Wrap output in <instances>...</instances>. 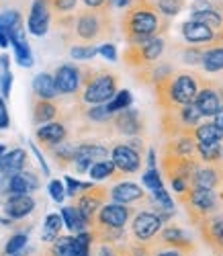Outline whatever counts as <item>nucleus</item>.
Instances as JSON below:
<instances>
[{"label": "nucleus", "mask_w": 223, "mask_h": 256, "mask_svg": "<svg viewBox=\"0 0 223 256\" xmlns=\"http://www.w3.org/2000/svg\"><path fill=\"white\" fill-rule=\"evenodd\" d=\"M170 27V20L162 16L150 0H133L121 16V33L127 46L144 44L148 39L162 37Z\"/></svg>", "instance_id": "obj_1"}, {"label": "nucleus", "mask_w": 223, "mask_h": 256, "mask_svg": "<svg viewBox=\"0 0 223 256\" xmlns=\"http://www.w3.org/2000/svg\"><path fill=\"white\" fill-rule=\"evenodd\" d=\"M62 25H68L72 29V37L82 41L78 46H94L98 41H106L113 37V16L108 8H86L76 16L64 14L60 18Z\"/></svg>", "instance_id": "obj_2"}, {"label": "nucleus", "mask_w": 223, "mask_h": 256, "mask_svg": "<svg viewBox=\"0 0 223 256\" xmlns=\"http://www.w3.org/2000/svg\"><path fill=\"white\" fill-rule=\"evenodd\" d=\"M152 88L160 111H172L176 106H182L194 100L198 92V74L190 70H178L160 80L158 84H154Z\"/></svg>", "instance_id": "obj_3"}, {"label": "nucleus", "mask_w": 223, "mask_h": 256, "mask_svg": "<svg viewBox=\"0 0 223 256\" xmlns=\"http://www.w3.org/2000/svg\"><path fill=\"white\" fill-rule=\"evenodd\" d=\"M119 78L113 72L82 68V86H80V100L84 104H106L117 92Z\"/></svg>", "instance_id": "obj_4"}, {"label": "nucleus", "mask_w": 223, "mask_h": 256, "mask_svg": "<svg viewBox=\"0 0 223 256\" xmlns=\"http://www.w3.org/2000/svg\"><path fill=\"white\" fill-rule=\"evenodd\" d=\"M178 201L184 205L188 222L196 228L205 218L213 216V213H217L221 209L223 197L217 190H211V188H192L190 186L186 193L178 195Z\"/></svg>", "instance_id": "obj_5"}, {"label": "nucleus", "mask_w": 223, "mask_h": 256, "mask_svg": "<svg viewBox=\"0 0 223 256\" xmlns=\"http://www.w3.org/2000/svg\"><path fill=\"white\" fill-rule=\"evenodd\" d=\"M162 170L172 186V190L178 195L186 193L190 188V178L194 174V170L200 166L198 158H182V156H176L174 152H170L168 148L162 150V158H160Z\"/></svg>", "instance_id": "obj_6"}, {"label": "nucleus", "mask_w": 223, "mask_h": 256, "mask_svg": "<svg viewBox=\"0 0 223 256\" xmlns=\"http://www.w3.org/2000/svg\"><path fill=\"white\" fill-rule=\"evenodd\" d=\"M164 50H166L164 37H154V39L144 41V44L127 46L125 52H123V62L127 64L129 68L144 70V68L154 66V64H158L162 54H164Z\"/></svg>", "instance_id": "obj_7"}, {"label": "nucleus", "mask_w": 223, "mask_h": 256, "mask_svg": "<svg viewBox=\"0 0 223 256\" xmlns=\"http://www.w3.org/2000/svg\"><path fill=\"white\" fill-rule=\"evenodd\" d=\"M133 207L121 205V203H104L98 213L94 216L90 228H102V230H123L129 220L133 218Z\"/></svg>", "instance_id": "obj_8"}, {"label": "nucleus", "mask_w": 223, "mask_h": 256, "mask_svg": "<svg viewBox=\"0 0 223 256\" xmlns=\"http://www.w3.org/2000/svg\"><path fill=\"white\" fill-rule=\"evenodd\" d=\"M192 104L198 109L203 119H213L223 106L221 96L217 92V80H209L198 74V92H196Z\"/></svg>", "instance_id": "obj_9"}, {"label": "nucleus", "mask_w": 223, "mask_h": 256, "mask_svg": "<svg viewBox=\"0 0 223 256\" xmlns=\"http://www.w3.org/2000/svg\"><path fill=\"white\" fill-rule=\"evenodd\" d=\"M164 228V222L154 211H136L131 220V236L136 242H152Z\"/></svg>", "instance_id": "obj_10"}, {"label": "nucleus", "mask_w": 223, "mask_h": 256, "mask_svg": "<svg viewBox=\"0 0 223 256\" xmlns=\"http://www.w3.org/2000/svg\"><path fill=\"white\" fill-rule=\"evenodd\" d=\"M196 228H198V234L203 238L205 246L215 256H223V213L221 211L213 213V216L205 218Z\"/></svg>", "instance_id": "obj_11"}, {"label": "nucleus", "mask_w": 223, "mask_h": 256, "mask_svg": "<svg viewBox=\"0 0 223 256\" xmlns=\"http://www.w3.org/2000/svg\"><path fill=\"white\" fill-rule=\"evenodd\" d=\"M39 176L31 170H20L16 174L4 176L0 180V193L2 195H31L39 188Z\"/></svg>", "instance_id": "obj_12"}, {"label": "nucleus", "mask_w": 223, "mask_h": 256, "mask_svg": "<svg viewBox=\"0 0 223 256\" xmlns=\"http://www.w3.org/2000/svg\"><path fill=\"white\" fill-rule=\"evenodd\" d=\"M108 148L102 146V144H94V142H82V144H76V150H74V162L72 166L76 168V172L84 174L88 172L94 162H100V160H106L108 158Z\"/></svg>", "instance_id": "obj_13"}, {"label": "nucleus", "mask_w": 223, "mask_h": 256, "mask_svg": "<svg viewBox=\"0 0 223 256\" xmlns=\"http://www.w3.org/2000/svg\"><path fill=\"white\" fill-rule=\"evenodd\" d=\"M110 162L115 164V170L119 174H136L140 172V168L144 164V154H140L138 150H133L127 144H117L110 150Z\"/></svg>", "instance_id": "obj_14"}, {"label": "nucleus", "mask_w": 223, "mask_h": 256, "mask_svg": "<svg viewBox=\"0 0 223 256\" xmlns=\"http://www.w3.org/2000/svg\"><path fill=\"white\" fill-rule=\"evenodd\" d=\"M108 199V188L106 186H90L88 190H84L82 195L76 197V203L74 207L80 211V216L88 222V224H92L94 216L98 213V209L104 205V201Z\"/></svg>", "instance_id": "obj_15"}, {"label": "nucleus", "mask_w": 223, "mask_h": 256, "mask_svg": "<svg viewBox=\"0 0 223 256\" xmlns=\"http://www.w3.org/2000/svg\"><path fill=\"white\" fill-rule=\"evenodd\" d=\"M54 82H56L58 94H64V96L76 94L80 92V86H82V68L76 66V64H62L54 72Z\"/></svg>", "instance_id": "obj_16"}, {"label": "nucleus", "mask_w": 223, "mask_h": 256, "mask_svg": "<svg viewBox=\"0 0 223 256\" xmlns=\"http://www.w3.org/2000/svg\"><path fill=\"white\" fill-rule=\"evenodd\" d=\"M50 23H52V0H33L27 18L29 33L35 37L46 35L50 31Z\"/></svg>", "instance_id": "obj_17"}, {"label": "nucleus", "mask_w": 223, "mask_h": 256, "mask_svg": "<svg viewBox=\"0 0 223 256\" xmlns=\"http://www.w3.org/2000/svg\"><path fill=\"white\" fill-rule=\"evenodd\" d=\"M180 33L184 37V41L188 46H196V48H211L215 41V29H211L205 23H198V20H184L180 25Z\"/></svg>", "instance_id": "obj_18"}, {"label": "nucleus", "mask_w": 223, "mask_h": 256, "mask_svg": "<svg viewBox=\"0 0 223 256\" xmlns=\"http://www.w3.org/2000/svg\"><path fill=\"white\" fill-rule=\"evenodd\" d=\"M158 242L164 248H174V250H180L184 254H194V242L188 236V232L178 228V226H166L160 230L158 234Z\"/></svg>", "instance_id": "obj_19"}, {"label": "nucleus", "mask_w": 223, "mask_h": 256, "mask_svg": "<svg viewBox=\"0 0 223 256\" xmlns=\"http://www.w3.org/2000/svg\"><path fill=\"white\" fill-rule=\"evenodd\" d=\"M192 188H211L217 190L223 186V162L219 164H200L190 178Z\"/></svg>", "instance_id": "obj_20"}, {"label": "nucleus", "mask_w": 223, "mask_h": 256, "mask_svg": "<svg viewBox=\"0 0 223 256\" xmlns=\"http://www.w3.org/2000/svg\"><path fill=\"white\" fill-rule=\"evenodd\" d=\"M113 125H115L117 134L129 136V138H138L144 132V119H142L140 111L131 109V106L113 115Z\"/></svg>", "instance_id": "obj_21"}, {"label": "nucleus", "mask_w": 223, "mask_h": 256, "mask_svg": "<svg viewBox=\"0 0 223 256\" xmlns=\"http://www.w3.org/2000/svg\"><path fill=\"white\" fill-rule=\"evenodd\" d=\"M39 144L43 148H48V150H52V148L60 146L62 142L68 140V127H66L64 121H50L46 125H39L37 127V132H35Z\"/></svg>", "instance_id": "obj_22"}, {"label": "nucleus", "mask_w": 223, "mask_h": 256, "mask_svg": "<svg viewBox=\"0 0 223 256\" xmlns=\"http://www.w3.org/2000/svg\"><path fill=\"white\" fill-rule=\"evenodd\" d=\"M108 197L113 199V203L121 205H131V203H140L146 199V190L131 180H121L108 188Z\"/></svg>", "instance_id": "obj_23"}, {"label": "nucleus", "mask_w": 223, "mask_h": 256, "mask_svg": "<svg viewBox=\"0 0 223 256\" xmlns=\"http://www.w3.org/2000/svg\"><path fill=\"white\" fill-rule=\"evenodd\" d=\"M2 211L10 222L25 220L35 211V199L31 195H6Z\"/></svg>", "instance_id": "obj_24"}, {"label": "nucleus", "mask_w": 223, "mask_h": 256, "mask_svg": "<svg viewBox=\"0 0 223 256\" xmlns=\"http://www.w3.org/2000/svg\"><path fill=\"white\" fill-rule=\"evenodd\" d=\"M27 162H29V156L23 148H14L10 152H4L0 156V174H4V176L16 174L27 168Z\"/></svg>", "instance_id": "obj_25"}, {"label": "nucleus", "mask_w": 223, "mask_h": 256, "mask_svg": "<svg viewBox=\"0 0 223 256\" xmlns=\"http://www.w3.org/2000/svg\"><path fill=\"white\" fill-rule=\"evenodd\" d=\"M8 44L14 48V58H16V64L23 68H31L33 66V52L25 39V33L23 29H16V31H10L8 33Z\"/></svg>", "instance_id": "obj_26"}, {"label": "nucleus", "mask_w": 223, "mask_h": 256, "mask_svg": "<svg viewBox=\"0 0 223 256\" xmlns=\"http://www.w3.org/2000/svg\"><path fill=\"white\" fill-rule=\"evenodd\" d=\"M164 148H168L170 152H174L176 156H182V158H198L196 156V142L190 136V132L182 134V136H176L172 140H166Z\"/></svg>", "instance_id": "obj_27"}, {"label": "nucleus", "mask_w": 223, "mask_h": 256, "mask_svg": "<svg viewBox=\"0 0 223 256\" xmlns=\"http://www.w3.org/2000/svg\"><path fill=\"white\" fill-rule=\"evenodd\" d=\"M33 94L41 100H56L58 88H56V82H54V74L50 72H41L33 78Z\"/></svg>", "instance_id": "obj_28"}, {"label": "nucleus", "mask_w": 223, "mask_h": 256, "mask_svg": "<svg viewBox=\"0 0 223 256\" xmlns=\"http://www.w3.org/2000/svg\"><path fill=\"white\" fill-rule=\"evenodd\" d=\"M190 136L196 144H223V132L213 121H200L196 127H192Z\"/></svg>", "instance_id": "obj_29"}, {"label": "nucleus", "mask_w": 223, "mask_h": 256, "mask_svg": "<svg viewBox=\"0 0 223 256\" xmlns=\"http://www.w3.org/2000/svg\"><path fill=\"white\" fill-rule=\"evenodd\" d=\"M60 115V106L56 104V100H33V123L35 125H46L50 121H56V117Z\"/></svg>", "instance_id": "obj_30"}, {"label": "nucleus", "mask_w": 223, "mask_h": 256, "mask_svg": "<svg viewBox=\"0 0 223 256\" xmlns=\"http://www.w3.org/2000/svg\"><path fill=\"white\" fill-rule=\"evenodd\" d=\"M200 66L207 74H223V46H211L205 50Z\"/></svg>", "instance_id": "obj_31"}, {"label": "nucleus", "mask_w": 223, "mask_h": 256, "mask_svg": "<svg viewBox=\"0 0 223 256\" xmlns=\"http://www.w3.org/2000/svg\"><path fill=\"white\" fill-rule=\"evenodd\" d=\"M62 222L64 226L68 228L72 234H80V232H86L88 228H90V224H88L82 216H80V211L74 207V205H68V207H62Z\"/></svg>", "instance_id": "obj_32"}, {"label": "nucleus", "mask_w": 223, "mask_h": 256, "mask_svg": "<svg viewBox=\"0 0 223 256\" xmlns=\"http://www.w3.org/2000/svg\"><path fill=\"white\" fill-rule=\"evenodd\" d=\"M174 115H176V119L180 121V125L184 127L186 132H192V127H196L200 121H203V117H200L198 109H196L192 102L182 104V106H176V109H174Z\"/></svg>", "instance_id": "obj_33"}, {"label": "nucleus", "mask_w": 223, "mask_h": 256, "mask_svg": "<svg viewBox=\"0 0 223 256\" xmlns=\"http://www.w3.org/2000/svg\"><path fill=\"white\" fill-rule=\"evenodd\" d=\"M64 228V222H62V216L60 213H50V216L46 218V222H43V232H41V240L52 244L58 236L60 232Z\"/></svg>", "instance_id": "obj_34"}, {"label": "nucleus", "mask_w": 223, "mask_h": 256, "mask_svg": "<svg viewBox=\"0 0 223 256\" xmlns=\"http://www.w3.org/2000/svg\"><path fill=\"white\" fill-rule=\"evenodd\" d=\"M74 150H76V144H72V142H62L60 146L52 148V154H54L56 164L60 168L72 166V162H74Z\"/></svg>", "instance_id": "obj_35"}, {"label": "nucleus", "mask_w": 223, "mask_h": 256, "mask_svg": "<svg viewBox=\"0 0 223 256\" xmlns=\"http://www.w3.org/2000/svg\"><path fill=\"white\" fill-rule=\"evenodd\" d=\"M196 156L200 164H219L221 144H196Z\"/></svg>", "instance_id": "obj_36"}, {"label": "nucleus", "mask_w": 223, "mask_h": 256, "mask_svg": "<svg viewBox=\"0 0 223 256\" xmlns=\"http://www.w3.org/2000/svg\"><path fill=\"white\" fill-rule=\"evenodd\" d=\"M88 174H90L92 180H106V178H113V176H121V174H117L115 164L108 158L100 160V162H94L90 168H88Z\"/></svg>", "instance_id": "obj_37"}, {"label": "nucleus", "mask_w": 223, "mask_h": 256, "mask_svg": "<svg viewBox=\"0 0 223 256\" xmlns=\"http://www.w3.org/2000/svg\"><path fill=\"white\" fill-rule=\"evenodd\" d=\"M150 2L156 6V10H158L162 16L172 18V16L182 12L186 0H150Z\"/></svg>", "instance_id": "obj_38"}, {"label": "nucleus", "mask_w": 223, "mask_h": 256, "mask_svg": "<svg viewBox=\"0 0 223 256\" xmlns=\"http://www.w3.org/2000/svg\"><path fill=\"white\" fill-rule=\"evenodd\" d=\"M131 102H133V96H131V92H129V90H117V92H115V96L110 98L104 106H106V111H108L110 115H115V113H119V111L129 109Z\"/></svg>", "instance_id": "obj_39"}, {"label": "nucleus", "mask_w": 223, "mask_h": 256, "mask_svg": "<svg viewBox=\"0 0 223 256\" xmlns=\"http://www.w3.org/2000/svg\"><path fill=\"white\" fill-rule=\"evenodd\" d=\"M92 242H94V238H92L90 230H86V232L76 234V236H74V246H72L74 256H90Z\"/></svg>", "instance_id": "obj_40"}, {"label": "nucleus", "mask_w": 223, "mask_h": 256, "mask_svg": "<svg viewBox=\"0 0 223 256\" xmlns=\"http://www.w3.org/2000/svg\"><path fill=\"white\" fill-rule=\"evenodd\" d=\"M0 29H4L6 33L23 29V16H20L18 10H2L0 12Z\"/></svg>", "instance_id": "obj_41"}, {"label": "nucleus", "mask_w": 223, "mask_h": 256, "mask_svg": "<svg viewBox=\"0 0 223 256\" xmlns=\"http://www.w3.org/2000/svg\"><path fill=\"white\" fill-rule=\"evenodd\" d=\"M29 244V236L25 232H16L8 238V242L4 244V254L6 256H12V254H18L20 250H25Z\"/></svg>", "instance_id": "obj_42"}, {"label": "nucleus", "mask_w": 223, "mask_h": 256, "mask_svg": "<svg viewBox=\"0 0 223 256\" xmlns=\"http://www.w3.org/2000/svg\"><path fill=\"white\" fill-rule=\"evenodd\" d=\"M92 186V182H84V180H78L74 176H66L64 178V188H66V195L76 199L78 195H82L84 190H88Z\"/></svg>", "instance_id": "obj_43"}, {"label": "nucleus", "mask_w": 223, "mask_h": 256, "mask_svg": "<svg viewBox=\"0 0 223 256\" xmlns=\"http://www.w3.org/2000/svg\"><path fill=\"white\" fill-rule=\"evenodd\" d=\"M205 48H196V46H184L180 50V60L186 66H200V60H203Z\"/></svg>", "instance_id": "obj_44"}, {"label": "nucleus", "mask_w": 223, "mask_h": 256, "mask_svg": "<svg viewBox=\"0 0 223 256\" xmlns=\"http://www.w3.org/2000/svg\"><path fill=\"white\" fill-rule=\"evenodd\" d=\"M96 54H98V48H96V46H74V48L70 50L72 60H78V62L92 60Z\"/></svg>", "instance_id": "obj_45"}, {"label": "nucleus", "mask_w": 223, "mask_h": 256, "mask_svg": "<svg viewBox=\"0 0 223 256\" xmlns=\"http://www.w3.org/2000/svg\"><path fill=\"white\" fill-rule=\"evenodd\" d=\"M86 117L90 119V121H94V123H104V121H108L113 115L106 111L104 104H92L90 109H86Z\"/></svg>", "instance_id": "obj_46"}, {"label": "nucleus", "mask_w": 223, "mask_h": 256, "mask_svg": "<svg viewBox=\"0 0 223 256\" xmlns=\"http://www.w3.org/2000/svg\"><path fill=\"white\" fill-rule=\"evenodd\" d=\"M48 190H50V197H52L56 203H64V199H66V188H64V182H62V180H58V178L50 180Z\"/></svg>", "instance_id": "obj_47"}, {"label": "nucleus", "mask_w": 223, "mask_h": 256, "mask_svg": "<svg viewBox=\"0 0 223 256\" xmlns=\"http://www.w3.org/2000/svg\"><path fill=\"white\" fill-rule=\"evenodd\" d=\"M78 0H52V10H56L58 14H70L76 8Z\"/></svg>", "instance_id": "obj_48"}, {"label": "nucleus", "mask_w": 223, "mask_h": 256, "mask_svg": "<svg viewBox=\"0 0 223 256\" xmlns=\"http://www.w3.org/2000/svg\"><path fill=\"white\" fill-rule=\"evenodd\" d=\"M10 88H12V74L10 70H4L2 76H0V92H2L4 100L10 96Z\"/></svg>", "instance_id": "obj_49"}, {"label": "nucleus", "mask_w": 223, "mask_h": 256, "mask_svg": "<svg viewBox=\"0 0 223 256\" xmlns=\"http://www.w3.org/2000/svg\"><path fill=\"white\" fill-rule=\"evenodd\" d=\"M98 54H100L104 60H108V62H117V48H115L113 44H102V46L98 48Z\"/></svg>", "instance_id": "obj_50"}, {"label": "nucleus", "mask_w": 223, "mask_h": 256, "mask_svg": "<svg viewBox=\"0 0 223 256\" xmlns=\"http://www.w3.org/2000/svg\"><path fill=\"white\" fill-rule=\"evenodd\" d=\"M10 125V117H8V109H6V100L0 96V130H6Z\"/></svg>", "instance_id": "obj_51"}, {"label": "nucleus", "mask_w": 223, "mask_h": 256, "mask_svg": "<svg viewBox=\"0 0 223 256\" xmlns=\"http://www.w3.org/2000/svg\"><path fill=\"white\" fill-rule=\"evenodd\" d=\"M31 150L35 152V156H37V160H39V164H41V170H43V174H50V166H48L46 158H43V154L39 152V148H37L35 144H31Z\"/></svg>", "instance_id": "obj_52"}, {"label": "nucleus", "mask_w": 223, "mask_h": 256, "mask_svg": "<svg viewBox=\"0 0 223 256\" xmlns=\"http://www.w3.org/2000/svg\"><path fill=\"white\" fill-rule=\"evenodd\" d=\"M96 256H117L115 244H100L98 246V254Z\"/></svg>", "instance_id": "obj_53"}, {"label": "nucleus", "mask_w": 223, "mask_h": 256, "mask_svg": "<svg viewBox=\"0 0 223 256\" xmlns=\"http://www.w3.org/2000/svg\"><path fill=\"white\" fill-rule=\"evenodd\" d=\"M154 256H188V254H184L180 250H174V248H162V250H156Z\"/></svg>", "instance_id": "obj_54"}, {"label": "nucleus", "mask_w": 223, "mask_h": 256, "mask_svg": "<svg viewBox=\"0 0 223 256\" xmlns=\"http://www.w3.org/2000/svg\"><path fill=\"white\" fill-rule=\"evenodd\" d=\"M86 8H102L108 6V0H82Z\"/></svg>", "instance_id": "obj_55"}, {"label": "nucleus", "mask_w": 223, "mask_h": 256, "mask_svg": "<svg viewBox=\"0 0 223 256\" xmlns=\"http://www.w3.org/2000/svg\"><path fill=\"white\" fill-rule=\"evenodd\" d=\"M127 146L133 148V150H138L140 154H144V140H142V138H131V140L127 142Z\"/></svg>", "instance_id": "obj_56"}, {"label": "nucleus", "mask_w": 223, "mask_h": 256, "mask_svg": "<svg viewBox=\"0 0 223 256\" xmlns=\"http://www.w3.org/2000/svg\"><path fill=\"white\" fill-rule=\"evenodd\" d=\"M133 0H108V4H113L115 8H127Z\"/></svg>", "instance_id": "obj_57"}, {"label": "nucleus", "mask_w": 223, "mask_h": 256, "mask_svg": "<svg viewBox=\"0 0 223 256\" xmlns=\"http://www.w3.org/2000/svg\"><path fill=\"white\" fill-rule=\"evenodd\" d=\"M213 123H215V125L219 127V130L223 132V106H221V109H219V113H217V115L213 117Z\"/></svg>", "instance_id": "obj_58"}, {"label": "nucleus", "mask_w": 223, "mask_h": 256, "mask_svg": "<svg viewBox=\"0 0 223 256\" xmlns=\"http://www.w3.org/2000/svg\"><path fill=\"white\" fill-rule=\"evenodd\" d=\"M148 168H156V150L154 148H150V152H148Z\"/></svg>", "instance_id": "obj_59"}, {"label": "nucleus", "mask_w": 223, "mask_h": 256, "mask_svg": "<svg viewBox=\"0 0 223 256\" xmlns=\"http://www.w3.org/2000/svg\"><path fill=\"white\" fill-rule=\"evenodd\" d=\"M8 33L4 29H0V48H8Z\"/></svg>", "instance_id": "obj_60"}, {"label": "nucleus", "mask_w": 223, "mask_h": 256, "mask_svg": "<svg viewBox=\"0 0 223 256\" xmlns=\"http://www.w3.org/2000/svg\"><path fill=\"white\" fill-rule=\"evenodd\" d=\"M0 66H2V72L8 70V66H10V58H8V56H2V58H0Z\"/></svg>", "instance_id": "obj_61"}, {"label": "nucleus", "mask_w": 223, "mask_h": 256, "mask_svg": "<svg viewBox=\"0 0 223 256\" xmlns=\"http://www.w3.org/2000/svg\"><path fill=\"white\" fill-rule=\"evenodd\" d=\"M4 152H6V148H4V146H2V144H0V156H2V154H4Z\"/></svg>", "instance_id": "obj_62"}, {"label": "nucleus", "mask_w": 223, "mask_h": 256, "mask_svg": "<svg viewBox=\"0 0 223 256\" xmlns=\"http://www.w3.org/2000/svg\"><path fill=\"white\" fill-rule=\"evenodd\" d=\"M221 2H223V0H221Z\"/></svg>", "instance_id": "obj_63"}]
</instances>
